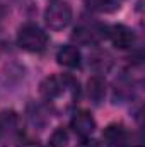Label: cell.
<instances>
[{
	"label": "cell",
	"mask_w": 145,
	"mask_h": 147,
	"mask_svg": "<svg viewBox=\"0 0 145 147\" xmlns=\"http://www.w3.org/2000/svg\"><path fill=\"white\" fill-rule=\"evenodd\" d=\"M70 127L79 137L85 139L94 132L96 121H94V118H92V115L89 111H77L72 116V120H70Z\"/></svg>",
	"instance_id": "5"
},
{
	"label": "cell",
	"mask_w": 145,
	"mask_h": 147,
	"mask_svg": "<svg viewBox=\"0 0 145 147\" xmlns=\"http://www.w3.org/2000/svg\"><path fill=\"white\" fill-rule=\"evenodd\" d=\"M87 92H89L91 101H94L96 105L101 103L104 94H106V82L101 77H92L87 84Z\"/></svg>",
	"instance_id": "9"
},
{
	"label": "cell",
	"mask_w": 145,
	"mask_h": 147,
	"mask_svg": "<svg viewBox=\"0 0 145 147\" xmlns=\"http://www.w3.org/2000/svg\"><path fill=\"white\" fill-rule=\"evenodd\" d=\"M17 45L31 53L43 51L48 45V34L36 24H26L19 29L17 34Z\"/></svg>",
	"instance_id": "2"
},
{
	"label": "cell",
	"mask_w": 145,
	"mask_h": 147,
	"mask_svg": "<svg viewBox=\"0 0 145 147\" xmlns=\"http://www.w3.org/2000/svg\"><path fill=\"white\" fill-rule=\"evenodd\" d=\"M34 147H39V146H34Z\"/></svg>",
	"instance_id": "15"
},
{
	"label": "cell",
	"mask_w": 145,
	"mask_h": 147,
	"mask_svg": "<svg viewBox=\"0 0 145 147\" xmlns=\"http://www.w3.org/2000/svg\"><path fill=\"white\" fill-rule=\"evenodd\" d=\"M63 92H68L73 99L79 96V82L72 79L70 75L63 77H48L41 84V94L46 101H55L58 99Z\"/></svg>",
	"instance_id": "1"
},
{
	"label": "cell",
	"mask_w": 145,
	"mask_h": 147,
	"mask_svg": "<svg viewBox=\"0 0 145 147\" xmlns=\"http://www.w3.org/2000/svg\"><path fill=\"white\" fill-rule=\"evenodd\" d=\"M44 21H46L48 28L53 29V31L65 29L72 21V7L67 2L51 3L44 12Z\"/></svg>",
	"instance_id": "3"
},
{
	"label": "cell",
	"mask_w": 145,
	"mask_h": 147,
	"mask_svg": "<svg viewBox=\"0 0 145 147\" xmlns=\"http://www.w3.org/2000/svg\"><path fill=\"white\" fill-rule=\"evenodd\" d=\"M3 130H5V123H3V118L0 116V137L3 135Z\"/></svg>",
	"instance_id": "13"
},
{
	"label": "cell",
	"mask_w": 145,
	"mask_h": 147,
	"mask_svg": "<svg viewBox=\"0 0 145 147\" xmlns=\"http://www.w3.org/2000/svg\"><path fill=\"white\" fill-rule=\"evenodd\" d=\"M108 36L111 38L113 45L119 50H126V48H132V45L135 43V33L123 26V24H118V26H113L111 29H108Z\"/></svg>",
	"instance_id": "6"
},
{
	"label": "cell",
	"mask_w": 145,
	"mask_h": 147,
	"mask_svg": "<svg viewBox=\"0 0 145 147\" xmlns=\"http://www.w3.org/2000/svg\"><path fill=\"white\" fill-rule=\"evenodd\" d=\"M132 147H140V146H132Z\"/></svg>",
	"instance_id": "14"
},
{
	"label": "cell",
	"mask_w": 145,
	"mask_h": 147,
	"mask_svg": "<svg viewBox=\"0 0 145 147\" xmlns=\"http://www.w3.org/2000/svg\"><path fill=\"white\" fill-rule=\"evenodd\" d=\"M108 36V28L103 26H80L75 29L73 39L80 45H94L99 39Z\"/></svg>",
	"instance_id": "4"
},
{
	"label": "cell",
	"mask_w": 145,
	"mask_h": 147,
	"mask_svg": "<svg viewBox=\"0 0 145 147\" xmlns=\"http://www.w3.org/2000/svg\"><path fill=\"white\" fill-rule=\"evenodd\" d=\"M103 139L109 147H128L130 135L125 127L121 125H109L103 132Z\"/></svg>",
	"instance_id": "7"
},
{
	"label": "cell",
	"mask_w": 145,
	"mask_h": 147,
	"mask_svg": "<svg viewBox=\"0 0 145 147\" xmlns=\"http://www.w3.org/2000/svg\"><path fill=\"white\" fill-rule=\"evenodd\" d=\"M87 5L97 12H114L119 7L116 0H87Z\"/></svg>",
	"instance_id": "10"
},
{
	"label": "cell",
	"mask_w": 145,
	"mask_h": 147,
	"mask_svg": "<svg viewBox=\"0 0 145 147\" xmlns=\"http://www.w3.org/2000/svg\"><path fill=\"white\" fill-rule=\"evenodd\" d=\"M77 147H99V144L96 142V140H92V139H89V137H85V139H82Z\"/></svg>",
	"instance_id": "12"
},
{
	"label": "cell",
	"mask_w": 145,
	"mask_h": 147,
	"mask_svg": "<svg viewBox=\"0 0 145 147\" xmlns=\"http://www.w3.org/2000/svg\"><path fill=\"white\" fill-rule=\"evenodd\" d=\"M56 60L60 65L63 67H68V69H75L80 65V51L77 46H72V45H65L58 50L56 53Z\"/></svg>",
	"instance_id": "8"
},
{
	"label": "cell",
	"mask_w": 145,
	"mask_h": 147,
	"mask_svg": "<svg viewBox=\"0 0 145 147\" xmlns=\"http://www.w3.org/2000/svg\"><path fill=\"white\" fill-rule=\"evenodd\" d=\"M67 142H68V134L63 128H60V130H56L51 135V142L50 144H51V147H65Z\"/></svg>",
	"instance_id": "11"
}]
</instances>
